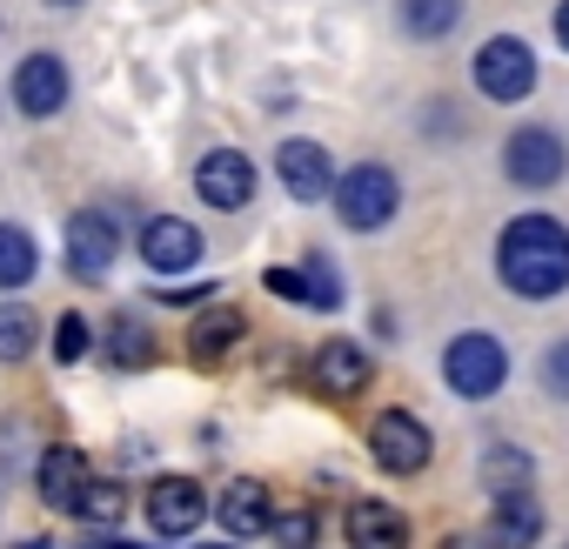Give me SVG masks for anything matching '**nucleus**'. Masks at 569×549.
<instances>
[{
    "instance_id": "1",
    "label": "nucleus",
    "mask_w": 569,
    "mask_h": 549,
    "mask_svg": "<svg viewBox=\"0 0 569 549\" xmlns=\"http://www.w3.org/2000/svg\"><path fill=\"white\" fill-rule=\"evenodd\" d=\"M496 274L522 302H556L569 289V228L556 214H516L496 241Z\"/></svg>"
},
{
    "instance_id": "2",
    "label": "nucleus",
    "mask_w": 569,
    "mask_h": 549,
    "mask_svg": "<svg viewBox=\"0 0 569 549\" xmlns=\"http://www.w3.org/2000/svg\"><path fill=\"white\" fill-rule=\"evenodd\" d=\"M336 214H342V228H356V234H376V228H389L396 221V208H402V181H396V168L389 161H356V168H342L336 174Z\"/></svg>"
},
{
    "instance_id": "3",
    "label": "nucleus",
    "mask_w": 569,
    "mask_h": 549,
    "mask_svg": "<svg viewBox=\"0 0 569 549\" xmlns=\"http://www.w3.org/2000/svg\"><path fill=\"white\" fill-rule=\"evenodd\" d=\"M442 382L462 396V402H489L502 382H509V349L489 336V329H469L442 349Z\"/></svg>"
},
{
    "instance_id": "4",
    "label": "nucleus",
    "mask_w": 569,
    "mask_h": 549,
    "mask_svg": "<svg viewBox=\"0 0 569 549\" xmlns=\"http://www.w3.org/2000/svg\"><path fill=\"white\" fill-rule=\"evenodd\" d=\"M469 74H476L482 101L516 108V101H529V94H536V48H529V41H516V34H489V41L476 48Z\"/></svg>"
},
{
    "instance_id": "5",
    "label": "nucleus",
    "mask_w": 569,
    "mask_h": 549,
    "mask_svg": "<svg viewBox=\"0 0 569 549\" xmlns=\"http://www.w3.org/2000/svg\"><path fill=\"white\" fill-rule=\"evenodd\" d=\"M61 261H68L74 282H108L114 261H121V228H114V214L74 208V214H68V234H61Z\"/></svg>"
},
{
    "instance_id": "6",
    "label": "nucleus",
    "mask_w": 569,
    "mask_h": 549,
    "mask_svg": "<svg viewBox=\"0 0 569 549\" xmlns=\"http://www.w3.org/2000/svg\"><path fill=\"white\" fill-rule=\"evenodd\" d=\"M369 456H376V469H389V476H422L429 456H436V436H429L422 416L382 409V416L369 422Z\"/></svg>"
},
{
    "instance_id": "7",
    "label": "nucleus",
    "mask_w": 569,
    "mask_h": 549,
    "mask_svg": "<svg viewBox=\"0 0 569 549\" xmlns=\"http://www.w3.org/2000/svg\"><path fill=\"white\" fill-rule=\"evenodd\" d=\"M8 94H14V108H21L28 121H54V114L68 108V94H74V74H68V61H61V54L34 48V54L14 68Z\"/></svg>"
},
{
    "instance_id": "8",
    "label": "nucleus",
    "mask_w": 569,
    "mask_h": 549,
    "mask_svg": "<svg viewBox=\"0 0 569 549\" xmlns=\"http://www.w3.org/2000/svg\"><path fill=\"white\" fill-rule=\"evenodd\" d=\"M502 174H509L516 188H556V181L569 174L562 134H556V128H516V134L502 141Z\"/></svg>"
},
{
    "instance_id": "9",
    "label": "nucleus",
    "mask_w": 569,
    "mask_h": 549,
    "mask_svg": "<svg viewBox=\"0 0 569 549\" xmlns=\"http://www.w3.org/2000/svg\"><path fill=\"white\" fill-rule=\"evenodd\" d=\"M254 181H261V168H254L241 148H208V154L194 161V194H201L208 208H221V214L248 208V201H254Z\"/></svg>"
},
{
    "instance_id": "10",
    "label": "nucleus",
    "mask_w": 569,
    "mask_h": 549,
    "mask_svg": "<svg viewBox=\"0 0 569 549\" xmlns=\"http://www.w3.org/2000/svg\"><path fill=\"white\" fill-rule=\"evenodd\" d=\"M208 509H214V502H208V489H201L194 476H154V482H148V529L168 536V542H174V536H194V529L208 522Z\"/></svg>"
},
{
    "instance_id": "11",
    "label": "nucleus",
    "mask_w": 569,
    "mask_h": 549,
    "mask_svg": "<svg viewBox=\"0 0 569 549\" xmlns=\"http://www.w3.org/2000/svg\"><path fill=\"white\" fill-rule=\"evenodd\" d=\"M274 181L289 188L296 201H322V194H336V154L322 148V141H281L274 148Z\"/></svg>"
},
{
    "instance_id": "12",
    "label": "nucleus",
    "mask_w": 569,
    "mask_h": 549,
    "mask_svg": "<svg viewBox=\"0 0 569 549\" xmlns=\"http://www.w3.org/2000/svg\"><path fill=\"white\" fill-rule=\"evenodd\" d=\"M134 248L148 261V274H188L201 261V228L181 221V214H154V221H141V241Z\"/></svg>"
},
{
    "instance_id": "13",
    "label": "nucleus",
    "mask_w": 569,
    "mask_h": 549,
    "mask_svg": "<svg viewBox=\"0 0 569 549\" xmlns=\"http://www.w3.org/2000/svg\"><path fill=\"white\" fill-rule=\"evenodd\" d=\"M309 376H316V389H322V396L349 402V396H362V389L376 382V362H369V349H362V342H349V336H329V342L316 349Z\"/></svg>"
},
{
    "instance_id": "14",
    "label": "nucleus",
    "mask_w": 569,
    "mask_h": 549,
    "mask_svg": "<svg viewBox=\"0 0 569 549\" xmlns=\"http://www.w3.org/2000/svg\"><path fill=\"white\" fill-rule=\"evenodd\" d=\"M88 482H94V469H88V456H81V449H68V442L41 449V469H34V496H41L48 509L74 516V509H81V496H88Z\"/></svg>"
},
{
    "instance_id": "15",
    "label": "nucleus",
    "mask_w": 569,
    "mask_h": 549,
    "mask_svg": "<svg viewBox=\"0 0 569 549\" xmlns=\"http://www.w3.org/2000/svg\"><path fill=\"white\" fill-rule=\"evenodd\" d=\"M241 336H248V316L228 309V302H214V309H201L194 329H188V362H194V369H214V362H228V349H234Z\"/></svg>"
},
{
    "instance_id": "16",
    "label": "nucleus",
    "mask_w": 569,
    "mask_h": 549,
    "mask_svg": "<svg viewBox=\"0 0 569 549\" xmlns=\"http://www.w3.org/2000/svg\"><path fill=\"white\" fill-rule=\"evenodd\" d=\"M214 522H221L228 536H268V522H274V496H268L254 476H241V482H228V489L214 496Z\"/></svg>"
},
{
    "instance_id": "17",
    "label": "nucleus",
    "mask_w": 569,
    "mask_h": 549,
    "mask_svg": "<svg viewBox=\"0 0 569 549\" xmlns=\"http://www.w3.org/2000/svg\"><path fill=\"white\" fill-rule=\"evenodd\" d=\"M536 542H542V502H536V489L496 496L489 502V549H536Z\"/></svg>"
},
{
    "instance_id": "18",
    "label": "nucleus",
    "mask_w": 569,
    "mask_h": 549,
    "mask_svg": "<svg viewBox=\"0 0 569 549\" xmlns=\"http://www.w3.org/2000/svg\"><path fill=\"white\" fill-rule=\"evenodd\" d=\"M349 549H409V516L396 502H349Z\"/></svg>"
},
{
    "instance_id": "19",
    "label": "nucleus",
    "mask_w": 569,
    "mask_h": 549,
    "mask_svg": "<svg viewBox=\"0 0 569 549\" xmlns=\"http://www.w3.org/2000/svg\"><path fill=\"white\" fill-rule=\"evenodd\" d=\"M469 14V0H396V21L409 41H449Z\"/></svg>"
},
{
    "instance_id": "20",
    "label": "nucleus",
    "mask_w": 569,
    "mask_h": 549,
    "mask_svg": "<svg viewBox=\"0 0 569 549\" xmlns=\"http://www.w3.org/2000/svg\"><path fill=\"white\" fill-rule=\"evenodd\" d=\"M34 274H41V241H34L21 221H0V296L28 289Z\"/></svg>"
},
{
    "instance_id": "21",
    "label": "nucleus",
    "mask_w": 569,
    "mask_h": 549,
    "mask_svg": "<svg viewBox=\"0 0 569 549\" xmlns=\"http://www.w3.org/2000/svg\"><path fill=\"white\" fill-rule=\"evenodd\" d=\"M101 356H108V369H148L154 362V329L141 316H114L101 329Z\"/></svg>"
},
{
    "instance_id": "22",
    "label": "nucleus",
    "mask_w": 569,
    "mask_h": 549,
    "mask_svg": "<svg viewBox=\"0 0 569 549\" xmlns=\"http://www.w3.org/2000/svg\"><path fill=\"white\" fill-rule=\"evenodd\" d=\"M482 489H489V502L496 496H522V489H536V462L522 449H509V442H489L482 449Z\"/></svg>"
},
{
    "instance_id": "23",
    "label": "nucleus",
    "mask_w": 569,
    "mask_h": 549,
    "mask_svg": "<svg viewBox=\"0 0 569 549\" xmlns=\"http://www.w3.org/2000/svg\"><path fill=\"white\" fill-rule=\"evenodd\" d=\"M34 342H41V316L21 309V302H8V309H0V362H28Z\"/></svg>"
},
{
    "instance_id": "24",
    "label": "nucleus",
    "mask_w": 569,
    "mask_h": 549,
    "mask_svg": "<svg viewBox=\"0 0 569 549\" xmlns=\"http://www.w3.org/2000/svg\"><path fill=\"white\" fill-rule=\"evenodd\" d=\"M302 296H309L302 309H322V316L342 309V274H336L329 254H309V261H302Z\"/></svg>"
},
{
    "instance_id": "25",
    "label": "nucleus",
    "mask_w": 569,
    "mask_h": 549,
    "mask_svg": "<svg viewBox=\"0 0 569 549\" xmlns=\"http://www.w3.org/2000/svg\"><path fill=\"white\" fill-rule=\"evenodd\" d=\"M74 516H88L94 529H101V522L114 529V522L128 516V496H121V482H88V496H81V509H74Z\"/></svg>"
},
{
    "instance_id": "26",
    "label": "nucleus",
    "mask_w": 569,
    "mask_h": 549,
    "mask_svg": "<svg viewBox=\"0 0 569 549\" xmlns=\"http://www.w3.org/2000/svg\"><path fill=\"white\" fill-rule=\"evenodd\" d=\"M88 349H94L88 316H61V322H54V362H81Z\"/></svg>"
},
{
    "instance_id": "27",
    "label": "nucleus",
    "mask_w": 569,
    "mask_h": 549,
    "mask_svg": "<svg viewBox=\"0 0 569 549\" xmlns=\"http://www.w3.org/2000/svg\"><path fill=\"white\" fill-rule=\"evenodd\" d=\"M268 536H274V542H289V549H309V542H316V516H309V509H274Z\"/></svg>"
},
{
    "instance_id": "28",
    "label": "nucleus",
    "mask_w": 569,
    "mask_h": 549,
    "mask_svg": "<svg viewBox=\"0 0 569 549\" xmlns=\"http://www.w3.org/2000/svg\"><path fill=\"white\" fill-rule=\"evenodd\" d=\"M542 389H549L556 402H569V336L542 349Z\"/></svg>"
},
{
    "instance_id": "29",
    "label": "nucleus",
    "mask_w": 569,
    "mask_h": 549,
    "mask_svg": "<svg viewBox=\"0 0 569 549\" xmlns=\"http://www.w3.org/2000/svg\"><path fill=\"white\" fill-rule=\"evenodd\" d=\"M261 282H268V289H274L281 302H309V296H302V268H268Z\"/></svg>"
},
{
    "instance_id": "30",
    "label": "nucleus",
    "mask_w": 569,
    "mask_h": 549,
    "mask_svg": "<svg viewBox=\"0 0 569 549\" xmlns=\"http://www.w3.org/2000/svg\"><path fill=\"white\" fill-rule=\"evenodd\" d=\"M556 41L569 48V0H562V8H556Z\"/></svg>"
},
{
    "instance_id": "31",
    "label": "nucleus",
    "mask_w": 569,
    "mask_h": 549,
    "mask_svg": "<svg viewBox=\"0 0 569 549\" xmlns=\"http://www.w3.org/2000/svg\"><path fill=\"white\" fill-rule=\"evenodd\" d=\"M101 549H148V542H121V536H108V542H101Z\"/></svg>"
},
{
    "instance_id": "32",
    "label": "nucleus",
    "mask_w": 569,
    "mask_h": 549,
    "mask_svg": "<svg viewBox=\"0 0 569 549\" xmlns=\"http://www.w3.org/2000/svg\"><path fill=\"white\" fill-rule=\"evenodd\" d=\"M21 549H54V542H48V536H28V542H21Z\"/></svg>"
},
{
    "instance_id": "33",
    "label": "nucleus",
    "mask_w": 569,
    "mask_h": 549,
    "mask_svg": "<svg viewBox=\"0 0 569 549\" xmlns=\"http://www.w3.org/2000/svg\"><path fill=\"white\" fill-rule=\"evenodd\" d=\"M48 8H81V0H48Z\"/></svg>"
},
{
    "instance_id": "34",
    "label": "nucleus",
    "mask_w": 569,
    "mask_h": 549,
    "mask_svg": "<svg viewBox=\"0 0 569 549\" xmlns=\"http://www.w3.org/2000/svg\"><path fill=\"white\" fill-rule=\"evenodd\" d=\"M74 549H101V542H74Z\"/></svg>"
}]
</instances>
